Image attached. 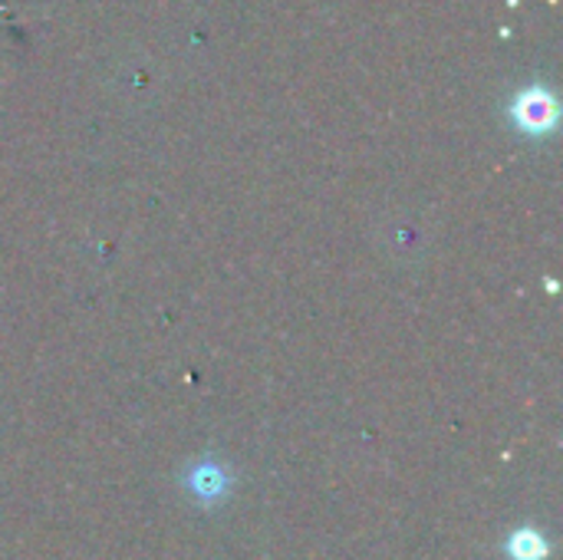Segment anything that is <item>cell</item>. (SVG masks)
I'll list each match as a JSON object with an SVG mask.
<instances>
[{
    "label": "cell",
    "instance_id": "cell-1",
    "mask_svg": "<svg viewBox=\"0 0 563 560\" xmlns=\"http://www.w3.org/2000/svg\"><path fill=\"white\" fill-rule=\"evenodd\" d=\"M554 116H558V109H554V99H551L548 89L531 86V89H525V92L518 96V102H515V119H518L528 132H544V129H551V125H554Z\"/></svg>",
    "mask_w": 563,
    "mask_h": 560
},
{
    "label": "cell",
    "instance_id": "cell-2",
    "mask_svg": "<svg viewBox=\"0 0 563 560\" xmlns=\"http://www.w3.org/2000/svg\"><path fill=\"white\" fill-rule=\"evenodd\" d=\"M188 485H191L195 498H201V502H218V498H224V492H228V475H224L218 465L201 462V465L191 472Z\"/></svg>",
    "mask_w": 563,
    "mask_h": 560
},
{
    "label": "cell",
    "instance_id": "cell-3",
    "mask_svg": "<svg viewBox=\"0 0 563 560\" xmlns=\"http://www.w3.org/2000/svg\"><path fill=\"white\" fill-rule=\"evenodd\" d=\"M548 554H551V545L534 528H518L508 538V558L511 560H548Z\"/></svg>",
    "mask_w": 563,
    "mask_h": 560
}]
</instances>
